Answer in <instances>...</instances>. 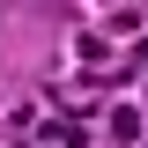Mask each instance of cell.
<instances>
[{
  "label": "cell",
  "mask_w": 148,
  "mask_h": 148,
  "mask_svg": "<svg viewBox=\"0 0 148 148\" xmlns=\"http://www.w3.org/2000/svg\"><path fill=\"white\" fill-rule=\"evenodd\" d=\"M111 141H119V148H133V141H141V111H133V104H119V111H111Z\"/></svg>",
  "instance_id": "obj_1"
}]
</instances>
